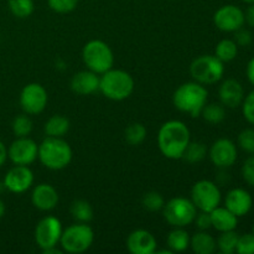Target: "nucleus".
I'll return each instance as SVG.
<instances>
[{
	"label": "nucleus",
	"mask_w": 254,
	"mask_h": 254,
	"mask_svg": "<svg viewBox=\"0 0 254 254\" xmlns=\"http://www.w3.org/2000/svg\"><path fill=\"white\" fill-rule=\"evenodd\" d=\"M190 143V129L181 121H169L160 127L158 145L165 158L181 159L186 146Z\"/></svg>",
	"instance_id": "1"
},
{
	"label": "nucleus",
	"mask_w": 254,
	"mask_h": 254,
	"mask_svg": "<svg viewBox=\"0 0 254 254\" xmlns=\"http://www.w3.org/2000/svg\"><path fill=\"white\" fill-rule=\"evenodd\" d=\"M208 92L203 84L186 82L176 88L173 94V103L176 109L191 117H200L201 111L207 103Z\"/></svg>",
	"instance_id": "2"
},
{
	"label": "nucleus",
	"mask_w": 254,
	"mask_h": 254,
	"mask_svg": "<svg viewBox=\"0 0 254 254\" xmlns=\"http://www.w3.org/2000/svg\"><path fill=\"white\" fill-rule=\"evenodd\" d=\"M72 149L62 138L46 136L39 145L37 158L45 168L50 170H62L67 168L72 160Z\"/></svg>",
	"instance_id": "3"
},
{
	"label": "nucleus",
	"mask_w": 254,
	"mask_h": 254,
	"mask_svg": "<svg viewBox=\"0 0 254 254\" xmlns=\"http://www.w3.org/2000/svg\"><path fill=\"white\" fill-rule=\"evenodd\" d=\"M134 83L130 73L123 69H114L112 67L99 76V91L104 97L112 101H124L133 93Z\"/></svg>",
	"instance_id": "4"
},
{
	"label": "nucleus",
	"mask_w": 254,
	"mask_h": 254,
	"mask_svg": "<svg viewBox=\"0 0 254 254\" xmlns=\"http://www.w3.org/2000/svg\"><path fill=\"white\" fill-rule=\"evenodd\" d=\"M82 59L87 68L102 74L114 64V55L108 44L102 40H91L82 50Z\"/></svg>",
	"instance_id": "5"
},
{
	"label": "nucleus",
	"mask_w": 254,
	"mask_h": 254,
	"mask_svg": "<svg viewBox=\"0 0 254 254\" xmlns=\"http://www.w3.org/2000/svg\"><path fill=\"white\" fill-rule=\"evenodd\" d=\"M93 241V230L87 223L77 222L62 231L60 246L66 253L81 254L91 248Z\"/></svg>",
	"instance_id": "6"
},
{
	"label": "nucleus",
	"mask_w": 254,
	"mask_h": 254,
	"mask_svg": "<svg viewBox=\"0 0 254 254\" xmlns=\"http://www.w3.org/2000/svg\"><path fill=\"white\" fill-rule=\"evenodd\" d=\"M225 73V66L221 60L212 55H203L193 60L190 64V74L197 83L213 84L220 81Z\"/></svg>",
	"instance_id": "7"
},
{
	"label": "nucleus",
	"mask_w": 254,
	"mask_h": 254,
	"mask_svg": "<svg viewBox=\"0 0 254 254\" xmlns=\"http://www.w3.org/2000/svg\"><path fill=\"white\" fill-rule=\"evenodd\" d=\"M163 215L170 226L185 228L186 226L193 223L197 215V208L191 198L174 197L164 205Z\"/></svg>",
	"instance_id": "8"
},
{
	"label": "nucleus",
	"mask_w": 254,
	"mask_h": 254,
	"mask_svg": "<svg viewBox=\"0 0 254 254\" xmlns=\"http://www.w3.org/2000/svg\"><path fill=\"white\" fill-rule=\"evenodd\" d=\"M221 190L213 181L200 180L191 189V201L196 208L211 212L221 203Z\"/></svg>",
	"instance_id": "9"
},
{
	"label": "nucleus",
	"mask_w": 254,
	"mask_h": 254,
	"mask_svg": "<svg viewBox=\"0 0 254 254\" xmlns=\"http://www.w3.org/2000/svg\"><path fill=\"white\" fill-rule=\"evenodd\" d=\"M61 221L55 216L41 218L35 227V242L41 251L55 247L60 243L62 235Z\"/></svg>",
	"instance_id": "10"
},
{
	"label": "nucleus",
	"mask_w": 254,
	"mask_h": 254,
	"mask_svg": "<svg viewBox=\"0 0 254 254\" xmlns=\"http://www.w3.org/2000/svg\"><path fill=\"white\" fill-rule=\"evenodd\" d=\"M49 96L44 86L40 83H29L21 89L20 106L26 114H40L47 106Z\"/></svg>",
	"instance_id": "11"
},
{
	"label": "nucleus",
	"mask_w": 254,
	"mask_h": 254,
	"mask_svg": "<svg viewBox=\"0 0 254 254\" xmlns=\"http://www.w3.org/2000/svg\"><path fill=\"white\" fill-rule=\"evenodd\" d=\"M39 153V145L35 140L30 139L29 136H21L16 138L7 149V158L15 164V165H26L34 163L37 159Z\"/></svg>",
	"instance_id": "12"
},
{
	"label": "nucleus",
	"mask_w": 254,
	"mask_h": 254,
	"mask_svg": "<svg viewBox=\"0 0 254 254\" xmlns=\"http://www.w3.org/2000/svg\"><path fill=\"white\" fill-rule=\"evenodd\" d=\"M213 22L221 31L235 32L246 22L245 12L236 5H225L215 12Z\"/></svg>",
	"instance_id": "13"
},
{
	"label": "nucleus",
	"mask_w": 254,
	"mask_h": 254,
	"mask_svg": "<svg viewBox=\"0 0 254 254\" xmlns=\"http://www.w3.org/2000/svg\"><path fill=\"white\" fill-rule=\"evenodd\" d=\"M4 188L12 193H22L34 184V174L26 165H15L4 178Z\"/></svg>",
	"instance_id": "14"
},
{
	"label": "nucleus",
	"mask_w": 254,
	"mask_h": 254,
	"mask_svg": "<svg viewBox=\"0 0 254 254\" xmlns=\"http://www.w3.org/2000/svg\"><path fill=\"white\" fill-rule=\"evenodd\" d=\"M210 159L220 169H227L232 166L237 160V148L230 139H217L211 145Z\"/></svg>",
	"instance_id": "15"
},
{
	"label": "nucleus",
	"mask_w": 254,
	"mask_h": 254,
	"mask_svg": "<svg viewBox=\"0 0 254 254\" xmlns=\"http://www.w3.org/2000/svg\"><path fill=\"white\" fill-rule=\"evenodd\" d=\"M156 247V238L146 230L133 231L127 238V248L131 254H153Z\"/></svg>",
	"instance_id": "16"
},
{
	"label": "nucleus",
	"mask_w": 254,
	"mask_h": 254,
	"mask_svg": "<svg viewBox=\"0 0 254 254\" xmlns=\"http://www.w3.org/2000/svg\"><path fill=\"white\" fill-rule=\"evenodd\" d=\"M60 197L56 189L50 184H39L31 193V202L37 210L51 211L59 203Z\"/></svg>",
	"instance_id": "17"
},
{
	"label": "nucleus",
	"mask_w": 254,
	"mask_h": 254,
	"mask_svg": "<svg viewBox=\"0 0 254 254\" xmlns=\"http://www.w3.org/2000/svg\"><path fill=\"white\" fill-rule=\"evenodd\" d=\"M252 196L250 195L248 191L243 190V189H232L226 195L225 207H227L237 217L247 215L252 208Z\"/></svg>",
	"instance_id": "18"
},
{
	"label": "nucleus",
	"mask_w": 254,
	"mask_h": 254,
	"mask_svg": "<svg viewBox=\"0 0 254 254\" xmlns=\"http://www.w3.org/2000/svg\"><path fill=\"white\" fill-rule=\"evenodd\" d=\"M71 89L79 96H89L99 91V74L91 69L79 71L71 79Z\"/></svg>",
	"instance_id": "19"
},
{
	"label": "nucleus",
	"mask_w": 254,
	"mask_h": 254,
	"mask_svg": "<svg viewBox=\"0 0 254 254\" xmlns=\"http://www.w3.org/2000/svg\"><path fill=\"white\" fill-rule=\"evenodd\" d=\"M218 96H220L222 106L228 107V108H237L245 99V91L240 82L230 78L222 82L220 91H218Z\"/></svg>",
	"instance_id": "20"
},
{
	"label": "nucleus",
	"mask_w": 254,
	"mask_h": 254,
	"mask_svg": "<svg viewBox=\"0 0 254 254\" xmlns=\"http://www.w3.org/2000/svg\"><path fill=\"white\" fill-rule=\"evenodd\" d=\"M212 227L218 232H227L236 230L238 225V217L231 212L227 207H216L210 212Z\"/></svg>",
	"instance_id": "21"
},
{
	"label": "nucleus",
	"mask_w": 254,
	"mask_h": 254,
	"mask_svg": "<svg viewBox=\"0 0 254 254\" xmlns=\"http://www.w3.org/2000/svg\"><path fill=\"white\" fill-rule=\"evenodd\" d=\"M190 247L196 254H212L217 250V243L210 233L198 231L190 238Z\"/></svg>",
	"instance_id": "22"
},
{
	"label": "nucleus",
	"mask_w": 254,
	"mask_h": 254,
	"mask_svg": "<svg viewBox=\"0 0 254 254\" xmlns=\"http://www.w3.org/2000/svg\"><path fill=\"white\" fill-rule=\"evenodd\" d=\"M69 121L64 116L55 114L50 117L44 126V131L46 136H55V138H64L69 130Z\"/></svg>",
	"instance_id": "23"
},
{
	"label": "nucleus",
	"mask_w": 254,
	"mask_h": 254,
	"mask_svg": "<svg viewBox=\"0 0 254 254\" xmlns=\"http://www.w3.org/2000/svg\"><path fill=\"white\" fill-rule=\"evenodd\" d=\"M190 235L184 230V227H175V230L169 233L166 245L173 253L184 252L190 247Z\"/></svg>",
	"instance_id": "24"
},
{
	"label": "nucleus",
	"mask_w": 254,
	"mask_h": 254,
	"mask_svg": "<svg viewBox=\"0 0 254 254\" xmlns=\"http://www.w3.org/2000/svg\"><path fill=\"white\" fill-rule=\"evenodd\" d=\"M71 215L77 222L88 223L93 218V208L86 200H76L71 203Z\"/></svg>",
	"instance_id": "25"
},
{
	"label": "nucleus",
	"mask_w": 254,
	"mask_h": 254,
	"mask_svg": "<svg viewBox=\"0 0 254 254\" xmlns=\"http://www.w3.org/2000/svg\"><path fill=\"white\" fill-rule=\"evenodd\" d=\"M238 54V46L235 42V40L225 39L221 40L217 44L215 50V56L217 57L218 60L225 64V62H230L232 60H235L237 57Z\"/></svg>",
	"instance_id": "26"
},
{
	"label": "nucleus",
	"mask_w": 254,
	"mask_h": 254,
	"mask_svg": "<svg viewBox=\"0 0 254 254\" xmlns=\"http://www.w3.org/2000/svg\"><path fill=\"white\" fill-rule=\"evenodd\" d=\"M206 154H207V148L201 141H191L189 145L186 146L185 151H184L181 159L188 161L189 164H197L205 159Z\"/></svg>",
	"instance_id": "27"
},
{
	"label": "nucleus",
	"mask_w": 254,
	"mask_h": 254,
	"mask_svg": "<svg viewBox=\"0 0 254 254\" xmlns=\"http://www.w3.org/2000/svg\"><path fill=\"white\" fill-rule=\"evenodd\" d=\"M146 128L141 123H131L129 124L124 131V138L126 141L131 146H138L144 143L146 138Z\"/></svg>",
	"instance_id": "28"
},
{
	"label": "nucleus",
	"mask_w": 254,
	"mask_h": 254,
	"mask_svg": "<svg viewBox=\"0 0 254 254\" xmlns=\"http://www.w3.org/2000/svg\"><path fill=\"white\" fill-rule=\"evenodd\" d=\"M200 116H202V118L205 119L207 123L210 124H218L221 122H223V119L226 118V111L225 107L222 104L218 103H210L205 104V107L201 111Z\"/></svg>",
	"instance_id": "29"
},
{
	"label": "nucleus",
	"mask_w": 254,
	"mask_h": 254,
	"mask_svg": "<svg viewBox=\"0 0 254 254\" xmlns=\"http://www.w3.org/2000/svg\"><path fill=\"white\" fill-rule=\"evenodd\" d=\"M240 236L233 231H227V232H221L220 237L216 241L217 243V250L223 254H233L237 248V242Z\"/></svg>",
	"instance_id": "30"
},
{
	"label": "nucleus",
	"mask_w": 254,
	"mask_h": 254,
	"mask_svg": "<svg viewBox=\"0 0 254 254\" xmlns=\"http://www.w3.org/2000/svg\"><path fill=\"white\" fill-rule=\"evenodd\" d=\"M7 6L14 16L26 19L34 12V0H7Z\"/></svg>",
	"instance_id": "31"
},
{
	"label": "nucleus",
	"mask_w": 254,
	"mask_h": 254,
	"mask_svg": "<svg viewBox=\"0 0 254 254\" xmlns=\"http://www.w3.org/2000/svg\"><path fill=\"white\" fill-rule=\"evenodd\" d=\"M12 133L15 134L16 138H21V136H29V134L32 131V121L30 117L26 114L22 116L15 117L11 124Z\"/></svg>",
	"instance_id": "32"
},
{
	"label": "nucleus",
	"mask_w": 254,
	"mask_h": 254,
	"mask_svg": "<svg viewBox=\"0 0 254 254\" xmlns=\"http://www.w3.org/2000/svg\"><path fill=\"white\" fill-rule=\"evenodd\" d=\"M141 205L145 210L150 211V212H156V211L163 210L164 205H165V200L156 191H149L141 198Z\"/></svg>",
	"instance_id": "33"
},
{
	"label": "nucleus",
	"mask_w": 254,
	"mask_h": 254,
	"mask_svg": "<svg viewBox=\"0 0 254 254\" xmlns=\"http://www.w3.org/2000/svg\"><path fill=\"white\" fill-rule=\"evenodd\" d=\"M50 9L59 14H67L77 7L78 0H47Z\"/></svg>",
	"instance_id": "34"
},
{
	"label": "nucleus",
	"mask_w": 254,
	"mask_h": 254,
	"mask_svg": "<svg viewBox=\"0 0 254 254\" xmlns=\"http://www.w3.org/2000/svg\"><path fill=\"white\" fill-rule=\"evenodd\" d=\"M236 252L238 254H254V236L253 233H246L238 237Z\"/></svg>",
	"instance_id": "35"
},
{
	"label": "nucleus",
	"mask_w": 254,
	"mask_h": 254,
	"mask_svg": "<svg viewBox=\"0 0 254 254\" xmlns=\"http://www.w3.org/2000/svg\"><path fill=\"white\" fill-rule=\"evenodd\" d=\"M238 145L245 151L254 154V129H245L238 135Z\"/></svg>",
	"instance_id": "36"
},
{
	"label": "nucleus",
	"mask_w": 254,
	"mask_h": 254,
	"mask_svg": "<svg viewBox=\"0 0 254 254\" xmlns=\"http://www.w3.org/2000/svg\"><path fill=\"white\" fill-rule=\"evenodd\" d=\"M242 111L245 118L254 126V89L243 99Z\"/></svg>",
	"instance_id": "37"
},
{
	"label": "nucleus",
	"mask_w": 254,
	"mask_h": 254,
	"mask_svg": "<svg viewBox=\"0 0 254 254\" xmlns=\"http://www.w3.org/2000/svg\"><path fill=\"white\" fill-rule=\"evenodd\" d=\"M242 175L246 183L254 188V156H250V158L243 163Z\"/></svg>",
	"instance_id": "38"
},
{
	"label": "nucleus",
	"mask_w": 254,
	"mask_h": 254,
	"mask_svg": "<svg viewBox=\"0 0 254 254\" xmlns=\"http://www.w3.org/2000/svg\"><path fill=\"white\" fill-rule=\"evenodd\" d=\"M193 222L196 223V226H197V228L200 231H207L208 228L212 227L210 212H205V211H201L200 213H197Z\"/></svg>",
	"instance_id": "39"
},
{
	"label": "nucleus",
	"mask_w": 254,
	"mask_h": 254,
	"mask_svg": "<svg viewBox=\"0 0 254 254\" xmlns=\"http://www.w3.org/2000/svg\"><path fill=\"white\" fill-rule=\"evenodd\" d=\"M235 32V42L237 44V46L246 47L252 42V34L248 30H243L241 27V29H238Z\"/></svg>",
	"instance_id": "40"
},
{
	"label": "nucleus",
	"mask_w": 254,
	"mask_h": 254,
	"mask_svg": "<svg viewBox=\"0 0 254 254\" xmlns=\"http://www.w3.org/2000/svg\"><path fill=\"white\" fill-rule=\"evenodd\" d=\"M245 20L250 26L254 27V4L251 5L245 14Z\"/></svg>",
	"instance_id": "41"
},
{
	"label": "nucleus",
	"mask_w": 254,
	"mask_h": 254,
	"mask_svg": "<svg viewBox=\"0 0 254 254\" xmlns=\"http://www.w3.org/2000/svg\"><path fill=\"white\" fill-rule=\"evenodd\" d=\"M6 159H7V149L6 146L4 145V143L0 140V168L4 165Z\"/></svg>",
	"instance_id": "42"
},
{
	"label": "nucleus",
	"mask_w": 254,
	"mask_h": 254,
	"mask_svg": "<svg viewBox=\"0 0 254 254\" xmlns=\"http://www.w3.org/2000/svg\"><path fill=\"white\" fill-rule=\"evenodd\" d=\"M247 77L250 79L251 83L254 86V57L248 62V66H247Z\"/></svg>",
	"instance_id": "43"
},
{
	"label": "nucleus",
	"mask_w": 254,
	"mask_h": 254,
	"mask_svg": "<svg viewBox=\"0 0 254 254\" xmlns=\"http://www.w3.org/2000/svg\"><path fill=\"white\" fill-rule=\"evenodd\" d=\"M42 253L44 254H62L64 253V251L59 250V248H57V246H55V247L47 248V250L42 251Z\"/></svg>",
	"instance_id": "44"
},
{
	"label": "nucleus",
	"mask_w": 254,
	"mask_h": 254,
	"mask_svg": "<svg viewBox=\"0 0 254 254\" xmlns=\"http://www.w3.org/2000/svg\"><path fill=\"white\" fill-rule=\"evenodd\" d=\"M4 213H5V203L2 202V200L0 198V218L4 216Z\"/></svg>",
	"instance_id": "45"
},
{
	"label": "nucleus",
	"mask_w": 254,
	"mask_h": 254,
	"mask_svg": "<svg viewBox=\"0 0 254 254\" xmlns=\"http://www.w3.org/2000/svg\"><path fill=\"white\" fill-rule=\"evenodd\" d=\"M242 1L248 2V4H254V0H242Z\"/></svg>",
	"instance_id": "46"
},
{
	"label": "nucleus",
	"mask_w": 254,
	"mask_h": 254,
	"mask_svg": "<svg viewBox=\"0 0 254 254\" xmlns=\"http://www.w3.org/2000/svg\"><path fill=\"white\" fill-rule=\"evenodd\" d=\"M252 233H253V236H254V226H253V232Z\"/></svg>",
	"instance_id": "47"
}]
</instances>
